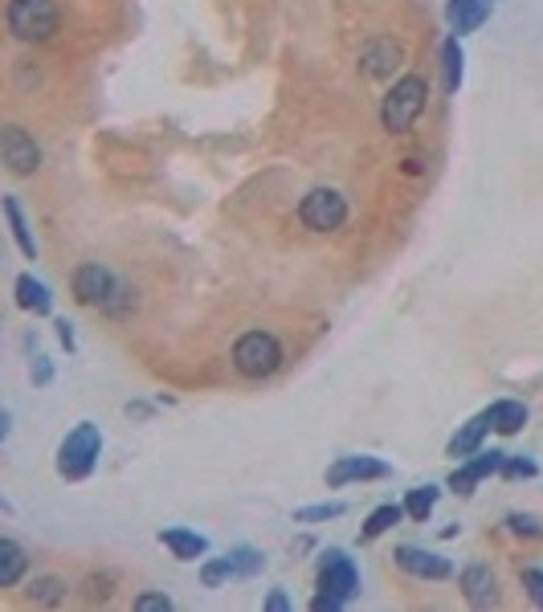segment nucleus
I'll return each mask as SVG.
<instances>
[{
    "label": "nucleus",
    "instance_id": "obj_1",
    "mask_svg": "<svg viewBox=\"0 0 543 612\" xmlns=\"http://www.w3.org/2000/svg\"><path fill=\"white\" fill-rule=\"evenodd\" d=\"M70 290H74V298L82 302V306H94V311H103V315H127L131 306H135V290L123 282V278H115L107 266H98V262H86V266H78L74 270V278H70Z\"/></svg>",
    "mask_w": 543,
    "mask_h": 612
},
{
    "label": "nucleus",
    "instance_id": "obj_2",
    "mask_svg": "<svg viewBox=\"0 0 543 612\" xmlns=\"http://www.w3.org/2000/svg\"><path fill=\"white\" fill-rule=\"evenodd\" d=\"M360 592V568L343 547H327L319 564V596L311 600L315 612H339Z\"/></svg>",
    "mask_w": 543,
    "mask_h": 612
},
{
    "label": "nucleus",
    "instance_id": "obj_3",
    "mask_svg": "<svg viewBox=\"0 0 543 612\" xmlns=\"http://www.w3.org/2000/svg\"><path fill=\"white\" fill-rule=\"evenodd\" d=\"M425 102H429V82L421 74H405L388 86L384 102H380V123L392 135H405L413 131V123L425 115Z\"/></svg>",
    "mask_w": 543,
    "mask_h": 612
},
{
    "label": "nucleus",
    "instance_id": "obj_4",
    "mask_svg": "<svg viewBox=\"0 0 543 612\" xmlns=\"http://www.w3.org/2000/svg\"><path fill=\"white\" fill-rule=\"evenodd\" d=\"M98 453H103V433H98L94 421H78V425L66 433V441L58 445V474H62L66 482L90 478L94 466H98Z\"/></svg>",
    "mask_w": 543,
    "mask_h": 612
},
{
    "label": "nucleus",
    "instance_id": "obj_5",
    "mask_svg": "<svg viewBox=\"0 0 543 612\" xmlns=\"http://www.w3.org/2000/svg\"><path fill=\"white\" fill-rule=\"evenodd\" d=\"M286 351L278 343V335L270 331H245L237 343H233V368L245 376V380H266L282 368Z\"/></svg>",
    "mask_w": 543,
    "mask_h": 612
},
{
    "label": "nucleus",
    "instance_id": "obj_6",
    "mask_svg": "<svg viewBox=\"0 0 543 612\" xmlns=\"http://www.w3.org/2000/svg\"><path fill=\"white\" fill-rule=\"evenodd\" d=\"M5 21H9V33H13L17 41L41 45V41H49V37L58 33L62 13H58L54 0H9Z\"/></svg>",
    "mask_w": 543,
    "mask_h": 612
},
{
    "label": "nucleus",
    "instance_id": "obj_7",
    "mask_svg": "<svg viewBox=\"0 0 543 612\" xmlns=\"http://www.w3.org/2000/svg\"><path fill=\"white\" fill-rule=\"evenodd\" d=\"M299 221L311 233H335L348 221V200H343L335 188H311L299 200Z\"/></svg>",
    "mask_w": 543,
    "mask_h": 612
},
{
    "label": "nucleus",
    "instance_id": "obj_8",
    "mask_svg": "<svg viewBox=\"0 0 543 612\" xmlns=\"http://www.w3.org/2000/svg\"><path fill=\"white\" fill-rule=\"evenodd\" d=\"M392 474V466L388 462H380V457H372V453H348V457H335V462L327 466V486H348V482H380V478H388Z\"/></svg>",
    "mask_w": 543,
    "mask_h": 612
},
{
    "label": "nucleus",
    "instance_id": "obj_9",
    "mask_svg": "<svg viewBox=\"0 0 543 612\" xmlns=\"http://www.w3.org/2000/svg\"><path fill=\"white\" fill-rule=\"evenodd\" d=\"M0 156H5V168L13 176H33L41 168V147L33 143L29 131H21L17 123H9L0 131Z\"/></svg>",
    "mask_w": 543,
    "mask_h": 612
},
{
    "label": "nucleus",
    "instance_id": "obj_10",
    "mask_svg": "<svg viewBox=\"0 0 543 612\" xmlns=\"http://www.w3.org/2000/svg\"><path fill=\"white\" fill-rule=\"evenodd\" d=\"M503 462H507V453H503V449H490V453L478 449L474 457H466V462L450 474V490L462 494V498H470V494H474L490 474H499V470H503Z\"/></svg>",
    "mask_w": 543,
    "mask_h": 612
},
{
    "label": "nucleus",
    "instance_id": "obj_11",
    "mask_svg": "<svg viewBox=\"0 0 543 612\" xmlns=\"http://www.w3.org/2000/svg\"><path fill=\"white\" fill-rule=\"evenodd\" d=\"M397 564H401L409 576H417V580H450V576H454V564H450L446 555L425 551V547H413V543L397 547Z\"/></svg>",
    "mask_w": 543,
    "mask_h": 612
},
{
    "label": "nucleus",
    "instance_id": "obj_12",
    "mask_svg": "<svg viewBox=\"0 0 543 612\" xmlns=\"http://www.w3.org/2000/svg\"><path fill=\"white\" fill-rule=\"evenodd\" d=\"M458 584H462V596H466L470 608H495L499 604V580L486 564H470Z\"/></svg>",
    "mask_w": 543,
    "mask_h": 612
},
{
    "label": "nucleus",
    "instance_id": "obj_13",
    "mask_svg": "<svg viewBox=\"0 0 543 612\" xmlns=\"http://www.w3.org/2000/svg\"><path fill=\"white\" fill-rule=\"evenodd\" d=\"M495 13V0H446V25L462 37V33H474L490 21Z\"/></svg>",
    "mask_w": 543,
    "mask_h": 612
},
{
    "label": "nucleus",
    "instance_id": "obj_14",
    "mask_svg": "<svg viewBox=\"0 0 543 612\" xmlns=\"http://www.w3.org/2000/svg\"><path fill=\"white\" fill-rule=\"evenodd\" d=\"M360 66H364L368 78H392V70L401 66V45L397 41H372V45H364Z\"/></svg>",
    "mask_w": 543,
    "mask_h": 612
},
{
    "label": "nucleus",
    "instance_id": "obj_15",
    "mask_svg": "<svg viewBox=\"0 0 543 612\" xmlns=\"http://www.w3.org/2000/svg\"><path fill=\"white\" fill-rule=\"evenodd\" d=\"M160 543L180 559V564H192V559L209 555V539H205V535H196V531H184V527H168V531H160Z\"/></svg>",
    "mask_w": 543,
    "mask_h": 612
},
{
    "label": "nucleus",
    "instance_id": "obj_16",
    "mask_svg": "<svg viewBox=\"0 0 543 612\" xmlns=\"http://www.w3.org/2000/svg\"><path fill=\"white\" fill-rule=\"evenodd\" d=\"M490 429H495V425H490V417L486 413H478V417H470L454 437H450V445H446V453L450 457H474L478 449H482V441H486V433Z\"/></svg>",
    "mask_w": 543,
    "mask_h": 612
},
{
    "label": "nucleus",
    "instance_id": "obj_17",
    "mask_svg": "<svg viewBox=\"0 0 543 612\" xmlns=\"http://www.w3.org/2000/svg\"><path fill=\"white\" fill-rule=\"evenodd\" d=\"M466 78V54H462V37L450 33L441 41V82H446V94H458Z\"/></svg>",
    "mask_w": 543,
    "mask_h": 612
},
{
    "label": "nucleus",
    "instance_id": "obj_18",
    "mask_svg": "<svg viewBox=\"0 0 543 612\" xmlns=\"http://www.w3.org/2000/svg\"><path fill=\"white\" fill-rule=\"evenodd\" d=\"M17 306H21V311H29V315H49V311H54V294H49V286L41 278L21 274L17 278Z\"/></svg>",
    "mask_w": 543,
    "mask_h": 612
},
{
    "label": "nucleus",
    "instance_id": "obj_19",
    "mask_svg": "<svg viewBox=\"0 0 543 612\" xmlns=\"http://www.w3.org/2000/svg\"><path fill=\"white\" fill-rule=\"evenodd\" d=\"M486 417H490V425H495V433L515 437L527 425V404L523 400H495L486 408Z\"/></svg>",
    "mask_w": 543,
    "mask_h": 612
},
{
    "label": "nucleus",
    "instance_id": "obj_20",
    "mask_svg": "<svg viewBox=\"0 0 543 612\" xmlns=\"http://www.w3.org/2000/svg\"><path fill=\"white\" fill-rule=\"evenodd\" d=\"M29 572V559L17 539H0V588H17V580Z\"/></svg>",
    "mask_w": 543,
    "mask_h": 612
},
{
    "label": "nucleus",
    "instance_id": "obj_21",
    "mask_svg": "<svg viewBox=\"0 0 543 612\" xmlns=\"http://www.w3.org/2000/svg\"><path fill=\"white\" fill-rule=\"evenodd\" d=\"M5 217H9V229H13L17 249L33 262V258H37V241H33V233H29V221H25V213H21V200H17V196H5Z\"/></svg>",
    "mask_w": 543,
    "mask_h": 612
},
{
    "label": "nucleus",
    "instance_id": "obj_22",
    "mask_svg": "<svg viewBox=\"0 0 543 612\" xmlns=\"http://www.w3.org/2000/svg\"><path fill=\"white\" fill-rule=\"evenodd\" d=\"M401 519H405V506H397V502H384V506H376V510H372L368 523L360 527V539H364V543H372V539H380L384 531L397 527Z\"/></svg>",
    "mask_w": 543,
    "mask_h": 612
},
{
    "label": "nucleus",
    "instance_id": "obj_23",
    "mask_svg": "<svg viewBox=\"0 0 543 612\" xmlns=\"http://www.w3.org/2000/svg\"><path fill=\"white\" fill-rule=\"evenodd\" d=\"M437 486H413L409 494H405V515L413 519V523H429V515H433V506H437Z\"/></svg>",
    "mask_w": 543,
    "mask_h": 612
},
{
    "label": "nucleus",
    "instance_id": "obj_24",
    "mask_svg": "<svg viewBox=\"0 0 543 612\" xmlns=\"http://www.w3.org/2000/svg\"><path fill=\"white\" fill-rule=\"evenodd\" d=\"M229 559H233V568H237V580H250V576H258V572L266 568V555H262L258 547H250V543L233 547Z\"/></svg>",
    "mask_w": 543,
    "mask_h": 612
},
{
    "label": "nucleus",
    "instance_id": "obj_25",
    "mask_svg": "<svg viewBox=\"0 0 543 612\" xmlns=\"http://www.w3.org/2000/svg\"><path fill=\"white\" fill-rule=\"evenodd\" d=\"M229 580H237V568H233L229 555L205 559V568H201V584H205V588H221V584H229Z\"/></svg>",
    "mask_w": 543,
    "mask_h": 612
},
{
    "label": "nucleus",
    "instance_id": "obj_26",
    "mask_svg": "<svg viewBox=\"0 0 543 612\" xmlns=\"http://www.w3.org/2000/svg\"><path fill=\"white\" fill-rule=\"evenodd\" d=\"M29 596H33L37 604H62V600H66V580H58V576H41V580H33Z\"/></svg>",
    "mask_w": 543,
    "mask_h": 612
},
{
    "label": "nucleus",
    "instance_id": "obj_27",
    "mask_svg": "<svg viewBox=\"0 0 543 612\" xmlns=\"http://www.w3.org/2000/svg\"><path fill=\"white\" fill-rule=\"evenodd\" d=\"M343 502H319V506H303V510H294V523H327V519H339L343 515Z\"/></svg>",
    "mask_w": 543,
    "mask_h": 612
},
{
    "label": "nucleus",
    "instance_id": "obj_28",
    "mask_svg": "<svg viewBox=\"0 0 543 612\" xmlns=\"http://www.w3.org/2000/svg\"><path fill=\"white\" fill-rule=\"evenodd\" d=\"M507 482H523V478H535L539 474V466L531 462V457H511L507 453V462H503V470H499Z\"/></svg>",
    "mask_w": 543,
    "mask_h": 612
},
{
    "label": "nucleus",
    "instance_id": "obj_29",
    "mask_svg": "<svg viewBox=\"0 0 543 612\" xmlns=\"http://www.w3.org/2000/svg\"><path fill=\"white\" fill-rule=\"evenodd\" d=\"M135 612H172V596L143 592V596H135Z\"/></svg>",
    "mask_w": 543,
    "mask_h": 612
},
{
    "label": "nucleus",
    "instance_id": "obj_30",
    "mask_svg": "<svg viewBox=\"0 0 543 612\" xmlns=\"http://www.w3.org/2000/svg\"><path fill=\"white\" fill-rule=\"evenodd\" d=\"M507 527H511L515 535H535V539H543V523L531 519V515H519V510H515V515H507Z\"/></svg>",
    "mask_w": 543,
    "mask_h": 612
},
{
    "label": "nucleus",
    "instance_id": "obj_31",
    "mask_svg": "<svg viewBox=\"0 0 543 612\" xmlns=\"http://www.w3.org/2000/svg\"><path fill=\"white\" fill-rule=\"evenodd\" d=\"M523 588H527L531 604L543 608V568H527V572H523Z\"/></svg>",
    "mask_w": 543,
    "mask_h": 612
},
{
    "label": "nucleus",
    "instance_id": "obj_32",
    "mask_svg": "<svg viewBox=\"0 0 543 612\" xmlns=\"http://www.w3.org/2000/svg\"><path fill=\"white\" fill-rule=\"evenodd\" d=\"M29 376H33V388H49V380H54V360H49V355H37Z\"/></svg>",
    "mask_w": 543,
    "mask_h": 612
},
{
    "label": "nucleus",
    "instance_id": "obj_33",
    "mask_svg": "<svg viewBox=\"0 0 543 612\" xmlns=\"http://www.w3.org/2000/svg\"><path fill=\"white\" fill-rule=\"evenodd\" d=\"M266 612H290V600H286V592L282 588H274L270 596H266V604H262Z\"/></svg>",
    "mask_w": 543,
    "mask_h": 612
},
{
    "label": "nucleus",
    "instance_id": "obj_34",
    "mask_svg": "<svg viewBox=\"0 0 543 612\" xmlns=\"http://www.w3.org/2000/svg\"><path fill=\"white\" fill-rule=\"evenodd\" d=\"M54 327H58V339H62V347H66V351H74V347H78V339H74V323H66V319H58Z\"/></svg>",
    "mask_w": 543,
    "mask_h": 612
}]
</instances>
